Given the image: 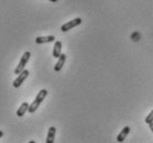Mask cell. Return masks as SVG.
Instances as JSON below:
<instances>
[{"mask_svg":"<svg viewBox=\"0 0 153 143\" xmlns=\"http://www.w3.org/2000/svg\"><path fill=\"white\" fill-rule=\"evenodd\" d=\"M47 94H48V91H47L46 89H42L40 90L38 92V94H37V97H36V99L33 100V102L30 104V107H29V111L28 112L30 113H33L37 111V109L39 108V105L42 103V101L46 99Z\"/></svg>","mask_w":153,"mask_h":143,"instance_id":"obj_1","label":"cell"},{"mask_svg":"<svg viewBox=\"0 0 153 143\" xmlns=\"http://www.w3.org/2000/svg\"><path fill=\"white\" fill-rule=\"evenodd\" d=\"M30 56H31V53L29 51H26V52L22 54V57H21V59H20V61H19V64H18L17 68L15 69V74H20L23 70H26L25 68H26V64H27L28 61H29V59H30Z\"/></svg>","mask_w":153,"mask_h":143,"instance_id":"obj_2","label":"cell"},{"mask_svg":"<svg viewBox=\"0 0 153 143\" xmlns=\"http://www.w3.org/2000/svg\"><path fill=\"white\" fill-rule=\"evenodd\" d=\"M81 22H82V19H81V18H74V19L70 20L69 22L62 24V26H61V31H62V32H67V31H69L70 29H72V28H74V27H76V26L81 24Z\"/></svg>","mask_w":153,"mask_h":143,"instance_id":"obj_3","label":"cell"},{"mask_svg":"<svg viewBox=\"0 0 153 143\" xmlns=\"http://www.w3.org/2000/svg\"><path fill=\"white\" fill-rule=\"evenodd\" d=\"M28 76H29V71H28V70H23L21 73L18 74V77H17V79H16L15 81H13L12 85H13L15 88H19L20 85H21L23 82H25V80H26V79L28 78Z\"/></svg>","mask_w":153,"mask_h":143,"instance_id":"obj_4","label":"cell"},{"mask_svg":"<svg viewBox=\"0 0 153 143\" xmlns=\"http://www.w3.org/2000/svg\"><path fill=\"white\" fill-rule=\"evenodd\" d=\"M65 60H67V54L62 53L61 56H60V58L58 59L57 63L54 64V71H56V72H59V71H61V69L63 68V66H65Z\"/></svg>","mask_w":153,"mask_h":143,"instance_id":"obj_5","label":"cell"},{"mask_svg":"<svg viewBox=\"0 0 153 143\" xmlns=\"http://www.w3.org/2000/svg\"><path fill=\"white\" fill-rule=\"evenodd\" d=\"M54 36H46V37H37L36 43L37 44H43V43H49L54 41Z\"/></svg>","mask_w":153,"mask_h":143,"instance_id":"obj_6","label":"cell"},{"mask_svg":"<svg viewBox=\"0 0 153 143\" xmlns=\"http://www.w3.org/2000/svg\"><path fill=\"white\" fill-rule=\"evenodd\" d=\"M61 49H62V43L61 41H56L54 42V46H53V50H52V56H53L54 58H60V56H61Z\"/></svg>","mask_w":153,"mask_h":143,"instance_id":"obj_7","label":"cell"},{"mask_svg":"<svg viewBox=\"0 0 153 143\" xmlns=\"http://www.w3.org/2000/svg\"><path fill=\"white\" fill-rule=\"evenodd\" d=\"M29 107H30V104H29L28 102H23V103H21V105L19 107V109L17 110V116L21 118V116H25L26 112L29 111Z\"/></svg>","mask_w":153,"mask_h":143,"instance_id":"obj_8","label":"cell"},{"mask_svg":"<svg viewBox=\"0 0 153 143\" xmlns=\"http://www.w3.org/2000/svg\"><path fill=\"white\" fill-rule=\"evenodd\" d=\"M129 132H130V127H124V128L121 130V132L119 133V136H117V141H118L119 143L123 142V141L126 140V136L129 134Z\"/></svg>","mask_w":153,"mask_h":143,"instance_id":"obj_9","label":"cell"},{"mask_svg":"<svg viewBox=\"0 0 153 143\" xmlns=\"http://www.w3.org/2000/svg\"><path fill=\"white\" fill-rule=\"evenodd\" d=\"M56 128L54 127H50L48 130V134H47L46 143H54V138H56Z\"/></svg>","mask_w":153,"mask_h":143,"instance_id":"obj_10","label":"cell"},{"mask_svg":"<svg viewBox=\"0 0 153 143\" xmlns=\"http://www.w3.org/2000/svg\"><path fill=\"white\" fill-rule=\"evenodd\" d=\"M153 122V110L151 111V112L148 114V116L146 118V124H150Z\"/></svg>","mask_w":153,"mask_h":143,"instance_id":"obj_11","label":"cell"},{"mask_svg":"<svg viewBox=\"0 0 153 143\" xmlns=\"http://www.w3.org/2000/svg\"><path fill=\"white\" fill-rule=\"evenodd\" d=\"M149 127H150V129H151V131L153 132V122H152V123L149 124Z\"/></svg>","mask_w":153,"mask_h":143,"instance_id":"obj_12","label":"cell"},{"mask_svg":"<svg viewBox=\"0 0 153 143\" xmlns=\"http://www.w3.org/2000/svg\"><path fill=\"white\" fill-rule=\"evenodd\" d=\"M2 136H4V132L0 130V138H2Z\"/></svg>","mask_w":153,"mask_h":143,"instance_id":"obj_13","label":"cell"},{"mask_svg":"<svg viewBox=\"0 0 153 143\" xmlns=\"http://www.w3.org/2000/svg\"><path fill=\"white\" fill-rule=\"evenodd\" d=\"M49 1H52V2H57L58 0H49Z\"/></svg>","mask_w":153,"mask_h":143,"instance_id":"obj_14","label":"cell"},{"mask_svg":"<svg viewBox=\"0 0 153 143\" xmlns=\"http://www.w3.org/2000/svg\"><path fill=\"white\" fill-rule=\"evenodd\" d=\"M29 143H36V142H35V141H30Z\"/></svg>","mask_w":153,"mask_h":143,"instance_id":"obj_15","label":"cell"}]
</instances>
